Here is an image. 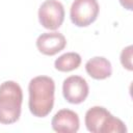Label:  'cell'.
<instances>
[{
  "label": "cell",
  "instance_id": "1",
  "mask_svg": "<svg viewBox=\"0 0 133 133\" xmlns=\"http://www.w3.org/2000/svg\"><path fill=\"white\" fill-rule=\"evenodd\" d=\"M28 91V106L30 112L36 117L47 116L54 105V80L48 76L34 77L29 82Z\"/></svg>",
  "mask_w": 133,
  "mask_h": 133
},
{
  "label": "cell",
  "instance_id": "2",
  "mask_svg": "<svg viewBox=\"0 0 133 133\" xmlns=\"http://www.w3.org/2000/svg\"><path fill=\"white\" fill-rule=\"evenodd\" d=\"M23 91L15 81H4L0 84V123L9 125L16 123L21 115Z\"/></svg>",
  "mask_w": 133,
  "mask_h": 133
},
{
  "label": "cell",
  "instance_id": "3",
  "mask_svg": "<svg viewBox=\"0 0 133 133\" xmlns=\"http://www.w3.org/2000/svg\"><path fill=\"white\" fill-rule=\"evenodd\" d=\"M85 126L91 133H126L123 121L113 116L106 108L94 106L85 113Z\"/></svg>",
  "mask_w": 133,
  "mask_h": 133
},
{
  "label": "cell",
  "instance_id": "4",
  "mask_svg": "<svg viewBox=\"0 0 133 133\" xmlns=\"http://www.w3.org/2000/svg\"><path fill=\"white\" fill-rule=\"evenodd\" d=\"M99 10L97 0H74L70 9V18L74 25L87 27L97 20Z\"/></svg>",
  "mask_w": 133,
  "mask_h": 133
},
{
  "label": "cell",
  "instance_id": "5",
  "mask_svg": "<svg viewBox=\"0 0 133 133\" xmlns=\"http://www.w3.org/2000/svg\"><path fill=\"white\" fill-rule=\"evenodd\" d=\"M64 20V7L58 0H46L38 8L41 25L50 30L58 29Z\"/></svg>",
  "mask_w": 133,
  "mask_h": 133
},
{
  "label": "cell",
  "instance_id": "6",
  "mask_svg": "<svg viewBox=\"0 0 133 133\" xmlns=\"http://www.w3.org/2000/svg\"><path fill=\"white\" fill-rule=\"evenodd\" d=\"M89 92L88 84L81 76H70L63 80L62 95L71 104H80L85 101Z\"/></svg>",
  "mask_w": 133,
  "mask_h": 133
},
{
  "label": "cell",
  "instance_id": "7",
  "mask_svg": "<svg viewBox=\"0 0 133 133\" xmlns=\"http://www.w3.org/2000/svg\"><path fill=\"white\" fill-rule=\"evenodd\" d=\"M66 46V39L60 32H45L42 33L36 39L37 50L48 56H53L62 51Z\"/></svg>",
  "mask_w": 133,
  "mask_h": 133
},
{
  "label": "cell",
  "instance_id": "8",
  "mask_svg": "<svg viewBox=\"0 0 133 133\" xmlns=\"http://www.w3.org/2000/svg\"><path fill=\"white\" fill-rule=\"evenodd\" d=\"M52 128L58 133H75L79 130V116L70 109H60L55 113L51 122Z\"/></svg>",
  "mask_w": 133,
  "mask_h": 133
},
{
  "label": "cell",
  "instance_id": "9",
  "mask_svg": "<svg viewBox=\"0 0 133 133\" xmlns=\"http://www.w3.org/2000/svg\"><path fill=\"white\" fill-rule=\"evenodd\" d=\"M86 73L96 80H103L111 76L112 66L110 61L102 56H96L85 63Z\"/></svg>",
  "mask_w": 133,
  "mask_h": 133
},
{
  "label": "cell",
  "instance_id": "10",
  "mask_svg": "<svg viewBox=\"0 0 133 133\" xmlns=\"http://www.w3.org/2000/svg\"><path fill=\"white\" fill-rule=\"evenodd\" d=\"M81 56L76 52H68L60 55L54 62V66L59 72H71L79 68Z\"/></svg>",
  "mask_w": 133,
  "mask_h": 133
},
{
  "label": "cell",
  "instance_id": "11",
  "mask_svg": "<svg viewBox=\"0 0 133 133\" xmlns=\"http://www.w3.org/2000/svg\"><path fill=\"white\" fill-rule=\"evenodd\" d=\"M132 46H128L123 49L121 53V63L123 64L124 68H126L128 71H132Z\"/></svg>",
  "mask_w": 133,
  "mask_h": 133
},
{
  "label": "cell",
  "instance_id": "12",
  "mask_svg": "<svg viewBox=\"0 0 133 133\" xmlns=\"http://www.w3.org/2000/svg\"><path fill=\"white\" fill-rule=\"evenodd\" d=\"M119 3L121 5L128 9V10H132V7H133V0H119Z\"/></svg>",
  "mask_w": 133,
  "mask_h": 133
}]
</instances>
